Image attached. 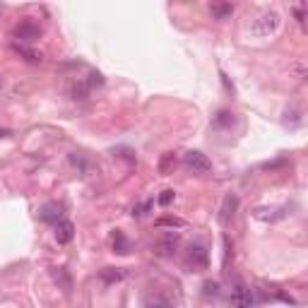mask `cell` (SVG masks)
Masks as SVG:
<instances>
[{
	"instance_id": "6da1fadb",
	"label": "cell",
	"mask_w": 308,
	"mask_h": 308,
	"mask_svg": "<svg viewBox=\"0 0 308 308\" xmlns=\"http://www.w3.org/2000/svg\"><path fill=\"white\" fill-rule=\"evenodd\" d=\"M12 39H15V44H22V46L37 44L39 39H41V27H39L37 22H32V19H22L12 29Z\"/></svg>"
},
{
	"instance_id": "7a4b0ae2",
	"label": "cell",
	"mask_w": 308,
	"mask_h": 308,
	"mask_svg": "<svg viewBox=\"0 0 308 308\" xmlns=\"http://www.w3.org/2000/svg\"><path fill=\"white\" fill-rule=\"evenodd\" d=\"M280 12H274V10H265L260 17L253 22V27H251V32H253L255 37H270V34H274L277 29H280Z\"/></svg>"
},
{
	"instance_id": "3957f363",
	"label": "cell",
	"mask_w": 308,
	"mask_h": 308,
	"mask_svg": "<svg viewBox=\"0 0 308 308\" xmlns=\"http://www.w3.org/2000/svg\"><path fill=\"white\" fill-rule=\"evenodd\" d=\"M183 164H186L193 173H198V176H205V173L212 171V162L207 159V154L198 152V149H191V152L183 154Z\"/></svg>"
},
{
	"instance_id": "277c9868",
	"label": "cell",
	"mask_w": 308,
	"mask_h": 308,
	"mask_svg": "<svg viewBox=\"0 0 308 308\" xmlns=\"http://www.w3.org/2000/svg\"><path fill=\"white\" fill-rule=\"evenodd\" d=\"M207 265H209V255L205 251V245H191L188 255H186L188 272H202V270H207Z\"/></svg>"
},
{
	"instance_id": "5b68a950",
	"label": "cell",
	"mask_w": 308,
	"mask_h": 308,
	"mask_svg": "<svg viewBox=\"0 0 308 308\" xmlns=\"http://www.w3.org/2000/svg\"><path fill=\"white\" fill-rule=\"evenodd\" d=\"M178 243H181V234H178V231H166V234L159 236L154 251H157V255H162V258H171V255L176 253Z\"/></svg>"
},
{
	"instance_id": "8992f818",
	"label": "cell",
	"mask_w": 308,
	"mask_h": 308,
	"mask_svg": "<svg viewBox=\"0 0 308 308\" xmlns=\"http://www.w3.org/2000/svg\"><path fill=\"white\" fill-rule=\"evenodd\" d=\"M258 299H255L253 289H248L243 284H236L231 291V306L234 308H255Z\"/></svg>"
},
{
	"instance_id": "52a82bcc",
	"label": "cell",
	"mask_w": 308,
	"mask_h": 308,
	"mask_svg": "<svg viewBox=\"0 0 308 308\" xmlns=\"http://www.w3.org/2000/svg\"><path fill=\"white\" fill-rule=\"evenodd\" d=\"M236 209H238V198L234 193H229L227 198L222 200V207H219V224L222 227H229V222L234 219Z\"/></svg>"
},
{
	"instance_id": "ba28073f",
	"label": "cell",
	"mask_w": 308,
	"mask_h": 308,
	"mask_svg": "<svg viewBox=\"0 0 308 308\" xmlns=\"http://www.w3.org/2000/svg\"><path fill=\"white\" fill-rule=\"evenodd\" d=\"M41 219H44L46 224H58V222H63V205L60 202H46L44 207H41Z\"/></svg>"
},
{
	"instance_id": "9c48e42d",
	"label": "cell",
	"mask_w": 308,
	"mask_h": 308,
	"mask_svg": "<svg viewBox=\"0 0 308 308\" xmlns=\"http://www.w3.org/2000/svg\"><path fill=\"white\" fill-rule=\"evenodd\" d=\"M73 238H75V224H73V222L63 219V222H58V224H55V241H58V243L68 245Z\"/></svg>"
},
{
	"instance_id": "30bf717a",
	"label": "cell",
	"mask_w": 308,
	"mask_h": 308,
	"mask_svg": "<svg viewBox=\"0 0 308 308\" xmlns=\"http://www.w3.org/2000/svg\"><path fill=\"white\" fill-rule=\"evenodd\" d=\"M111 248H113V253H118V255L130 253V241L126 238V234H123L120 229H116L113 236H111Z\"/></svg>"
},
{
	"instance_id": "8fae6325",
	"label": "cell",
	"mask_w": 308,
	"mask_h": 308,
	"mask_svg": "<svg viewBox=\"0 0 308 308\" xmlns=\"http://www.w3.org/2000/svg\"><path fill=\"white\" fill-rule=\"evenodd\" d=\"M99 280L104 284H116V282H123L126 280V272L120 270V267H104L99 272Z\"/></svg>"
},
{
	"instance_id": "7c38bea8",
	"label": "cell",
	"mask_w": 308,
	"mask_h": 308,
	"mask_svg": "<svg viewBox=\"0 0 308 308\" xmlns=\"http://www.w3.org/2000/svg\"><path fill=\"white\" fill-rule=\"evenodd\" d=\"M142 306L145 308H171V299H166V296H159V294H147L145 299H142Z\"/></svg>"
},
{
	"instance_id": "4fadbf2b",
	"label": "cell",
	"mask_w": 308,
	"mask_h": 308,
	"mask_svg": "<svg viewBox=\"0 0 308 308\" xmlns=\"http://www.w3.org/2000/svg\"><path fill=\"white\" fill-rule=\"evenodd\" d=\"M209 12H212V17L227 19L229 15H234V5H229V3H214V5H209Z\"/></svg>"
},
{
	"instance_id": "5bb4252c",
	"label": "cell",
	"mask_w": 308,
	"mask_h": 308,
	"mask_svg": "<svg viewBox=\"0 0 308 308\" xmlns=\"http://www.w3.org/2000/svg\"><path fill=\"white\" fill-rule=\"evenodd\" d=\"M12 51H17L19 55H24L29 63H41V53H37V51H32L29 46H22V44H15L12 41Z\"/></svg>"
},
{
	"instance_id": "9a60e30c",
	"label": "cell",
	"mask_w": 308,
	"mask_h": 308,
	"mask_svg": "<svg viewBox=\"0 0 308 308\" xmlns=\"http://www.w3.org/2000/svg\"><path fill=\"white\" fill-rule=\"evenodd\" d=\"M212 126L214 128H231L234 126V113L231 111H219L214 120H212Z\"/></svg>"
},
{
	"instance_id": "2e32d148",
	"label": "cell",
	"mask_w": 308,
	"mask_h": 308,
	"mask_svg": "<svg viewBox=\"0 0 308 308\" xmlns=\"http://www.w3.org/2000/svg\"><path fill=\"white\" fill-rule=\"evenodd\" d=\"M173 166H176V157H173V152H166L162 157V162H159V171H162L164 176H169Z\"/></svg>"
},
{
	"instance_id": "e0dca14e",
	"label": "cell",
	"mask_w": 308,
	"mask_h": 308,
	"mask_svg": "<svg viewBox=\"0 0 308 308\" xmlns=\"http://www.w3.org/2000/svg\"><path fill=\"white\" fill-rule=\"evenodd\" d=\"M152 200H145V202H140V205H135V207H133V212H130V214H133V217L135 219H142L147 214V212H149V209H152Z\"/></svg>"
},
{
	"instance_id": "ac0fdd59",
	"label": "cell",
	"mask_w": 308,
	"mask_h": 308,
	"mask_svg": "<svg viewBox=\"0 0 308 308\" xmlns=\"http://www.w3.org/2000/svg\"><path fill=\"white\" fill-rule=\"evenodd\" d=\"M157 227H176V229H181V227H186V222L183 219H178V217H162V219H157Z\"/></svg>"
},
{
	"instance_id": "d6986e66",
	"label": "cell",
	"mask_w": 308,
	"mask_h": 308,
	"mask_svg": "<svg viewBox=\"0 0 308 308\" xmlns=\"http://www.w3.org/2000/svg\"><path fill=\"white\" fill-rule=\"evenodd\" d=\"M173 200H176V191H171V188H166V191H162V195L157 198V202H159V207H169Z\"/></svg>"
},
{
	"instance_id": "ffe728a7",
	"label": "cell",
	"mask_w": 308,
	"mask_h": 308,
	"mask_svg": "<svg viewBox=\"0 0 308 308\" xmlns=\"http://www.w3.org/2000/svg\"><path fill=\"white\" fill-rule=\"evenodd\" d=\"M202 294H205V296H217V294H219V284H217V282H212V280H207L205 284H202Z\"/></svg>"
},
{
	"instance_id": "44dd1931",
	"label": "cell",
	"mask_w": 308,
	"mask_h": 308,
	"mask_svg": "<svg viewBox=\"0 0 308 308\" xmlns=\"http://www.w3.org/2000/svg\"><path fill=\"white\" fill-rule=\"evenodd\" d=\"M272 294H274V296H277L280 301H284V303H296V299H294L291 294H284V291L277 289V287H272Z\"/></svg>"
},
{
	"instance_id": "7402d4cb",
	"label": "cell",
	"mask_w": 308,
	"mask_h": 308,
	"mask_svg": "<svg viewBox=\"0 0 308 308\" xmlns=\"http://www.w3.org/2000/svg\"><path fill=\"white\" fill-rule=\"evenodd\" d=\"M231 248H234V245H231V241H229V236H224V267L229 265V255H234Z\"/></svg>"
},
{
	"instance_id": "603a6c76",
	"label": "cell",
	"mask_w": 308,
	"mask_h": 308,
	"mask_svg": "<svg viewBox=\"0 0 308 308\" xmlns=\"http://www.w3.org/2000/svg\"><path fill=\"white\" fill-rule=\"evenodd\" d=\"M294 15H296V19L303 24V8H294Z\"/></svg>"
},
{
	"instance_id": "cb8c5ba5",
	"label": "cell",
	"mask_w": 308,
	"mask_h": 308,
	"mask_svg": "<svg viewBox=\"0 0 308 308\" xmlns=\"http://www.w3.org/2000/svg\"><path fill=\"white\" fill-rule=\"evenodd\" d=\"M8 135V130H0V137H5Z\"/></svg>"
}]
</instances>
